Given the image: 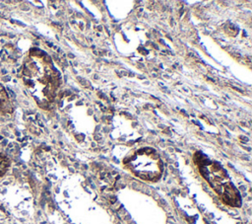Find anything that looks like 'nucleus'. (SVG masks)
<instances>
[{"mask_svg": "<svg viewBox=\"0 0 252 224\" xmlns=\"http://www.w3.org/2000/svg\"><path fill=\"white\" fill-rule=\"evenodd\" d=\"M22 78L40 108L46 109L53 103L59 88V74L46 53L37 48L32 49L24 63Z\"/></svg>", "mask_w": 252, "mask_h": 224, "instance_id": "f257e3e1", "label": "nucleus"}, {"mask_svg": "<svg viewBox=\"0 0 252 224\" xmlns=\"http://www.w3.org/2000/svg\"><path fill=\"white\" fill-rule=\"evenodd\" d=\"M194 161L203 178L220 195L223 203L232 207L241 205L238 190L230 182L225 170L218 162L210 160L201 152L195 153Z\"/></svg>", "mask_w": 252, "mask_h": 224, "instance_id": "f03ea898", "label": "nucleus"}, {"mask_svg": "<svg viewBox=\"0 0 252 224\" xmlns=\"http://www.w3.org/2000/svg\"><path fill=\"white\" fill-rule=\"evenodd\" d=\"M124 164L136 177L155 182L162 173V163L158 152L151 147H142L124 160Z\"/></svg>", "mask_w": 252, "mask_h": 224, "instance_id": "7ed1b4c3", "label": "nucleus"}, {"mask_svg": "<svg viewBox=\"0 0 252 224\" xmlns=\"http://www.w3.org/2000/svg\"><path fill=\"white\" fill-rule=\"evenodd\" d=\"M12 111V106L9 101V97L4 87L0 85V113L10 112Z\"/></svg>", "mask_w": 252, "mask_h": 224, "instance_id": "20e7f679", "label": "nucleus"}, {"mask_svg": "<svg viewBox=\"0 0 252 224\" xmlns=\"http://www.w3.org/2000/svg\"><path fill=\"white\" fill-rule=\"evenodd\" d=\"M9 164V159L5 155L0 154V177H2L7 172Z\"/></svg>", "mask_w": 252, "mask_h": 224, "instance_id": "39448f33", "label": "nucleus"}]
</instances>
